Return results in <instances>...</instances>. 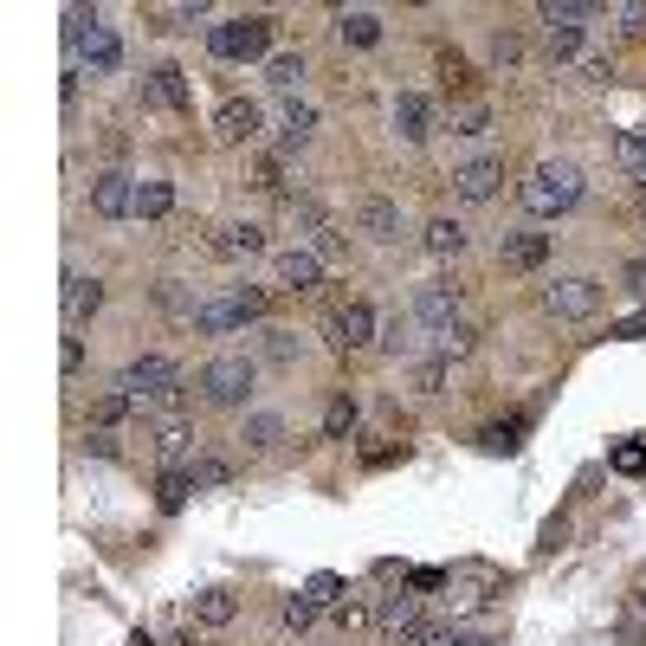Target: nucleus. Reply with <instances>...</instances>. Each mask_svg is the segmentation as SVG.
<instances>
[{
	"mask_svg": "<svg viewBox=\"0 0 646 646\" xmlns=\"http://www.w3.org/2000/svg\"><path fill=\"white\" fill-rule=\"evenodd\" d=\"M517 201H524V214H537V220H563L582 201V168L575 162H537L530 181L517 188Z\"/></svg>",
	"mask_w": 646,
	"mask_h": 646,
	"instance_id": "nucleus-1",
	"label": "nucleus"
},
{
	"mask_svg": "<svg viewBox=\"0 0 646 646\" xmlns=\"http://www.w3.org/2000/svg\"><path fill=\"white\" fill-rule=\"evenodd\" d=\"M208 52L226 59V66H259V59H272V20H266V13L220 20V26H208Z\"/></svg>",
	"mask_w": 646,
	"mask_h": 646,
	"instance_id": "nucleus-2",
	"label": "nucleus"
},
{
	"mask_svg": "<svg viewBox=\"0 0 646 646\" xmlns=\"http://www.w3.org/2000/svg\"><path fill=\"white\" fill-rule=\"evenodd\" d=\"M252 381H259V368H252L246 356H214L208 368H201V375H195L201 401H208V408H226V414H233V408H246Z\"/></svg>",
	"mask_w": 646,
	"mask_h": 646,
	"instance_id": "nucleus-3",
	"label": "nucleus"
},
{
	"mask_svg": "<svg viewBox=\"0 0 646 646\" xmlns=\"http://www.w3.org/2000/svg\"><path fill=\"white\" fill-rule=\"evenodd\" d=\"M117 395H130L137 408H149V401H175V395H181V368H175L168 356H137V362H124Z\"/></svg>",
	"mask_w": 646,
	"mask_h": 646,
	"instance_id": "nucleus-4",
	"label": "nucleus"
},
{
	"mask_svg": "<svg viewBox=\"0 0 646 646\" xmlns=\"http://www.w3.org/2000/svg\"><path fill=\"white\" fill-rule=\"evenodd\" d=\"M588 13H595V7H575V0H563V7L550 0V7H543V52H550L556 66H569L575 52H582V20H588Z\"/></svg>",
	"mask_w": 646,
	"mask_h": 646,
	"instance_id": "nucleus-5",
	"label": "nucleus"
},
{
	"mask_svg": "<svg viewBox=\"0 0 646 646\" xmlns=\"http://www.w3.org/2000/svg\"><path fill=\"white\" fill-rule=\"evenodd\" d=\"M137 188H143V181H137L130 168H104V175H91V208L104 220H130L137 214Z\"/></svg>",
	"mask_w": 646,
	"mask_h": 646,
	"instance_id": "nucleus-6",
	"label": "nucleus"
},
{
	"mask_svg": "<svg viewBox=\"0 0 646 646\" xmlns=\"http://www.w3.org/2000/svg\"><path fill=\"white\" fill-rule=\"evenodd\" d=\"M543 310L563 317V324H582V317L601 310V285L595 279H556V285L543 291Z\"/></svg>",
	"mask_w": 646,
	"mask_h": 646,
	"instance_id": "nucleus-7",
	"label": "nucleus"
},
{
	"mask_svg": "<svg viewBox=\"0 0 646 646\" xmlns=\"http://www.w3.org/2000/svg\"><path fill=\"white\" fill-rule=\"evenodd\" d=\"M324 337H330V350H368L375 343V310L368 304H343L337 317H324Z\"/></svg>",
	"mask_w": 646,
	"mask_h": 646,
	"instance_id": "nucleus-8",
	"label": "nucleus"
},
{
	"mask_svg": "<svg viewBox=\"0 0 646 646\" xmlns=\"http://www.w3.org/2000/svg\"><path fill=\"white\" fill-rule=\"evenodd\" d=\"M272 279H279V291H291V297H297V291H317L324 285V259H317L310 246H291V252L272 259Z\"/></svg>",
	"mask_w": 646,
	"mask_h": 646,
	"instance_id": "nucleus-9",
	"label": "nucleus"
},
{
	"mask_svg": "<svg viewBox=\"0 0 646 646\" xmlns=\"http://www.w3.org/2000/svg\"><path fill=\"white\" fill-rule=\"evenodd\" d=\"M208 252H220V259H259V252H266V226H252V220H226V226H214Z\"/></svg>",
	"mask_w": 646,
	"mask_h": 646,
	"instance_id": "nucleus-10",
	"label": "nucleus"
},
{
	"mask_svg": "<svg viewBox=\"0 0 646 646\" xmlns=\"http://www.w3.org/2000/svg\"><path fill=\"white\" fill-rule=\"evenodd\" d=\"M498 181H504V162H492V155H479V162H466V168L453 175V195L479 208V201H492V195H498Z\"/></svg>",
	"mask_w": 646,
	"mask_h": 646,
	"instance_id": "nucleus-11",
	"label": "nucleus"
},
{
	"mask_svg": "<svg viewBox=\"0 0 646 646\" xmlns=\"http://www.w3.org/2000/svg\"><path fill=\"white\" fill-rule=\"evenodd\" d=\"M143 104H155V110H188V104H195L188 72H181V66H155L149 84H143Z\"/></svg>",
	"mask_w": 646,
	"mask_h": 646,
	"instance_id": "nucleus-12",
	"label": "nucleus"
},
{
	"mask_svg": "<svg viewBox=\"0 0 646 646\" xmlns=\"http://www.w3.org/2000/svg\"><path fill=\"white\" fill-rule=\"evenodd\" d=\"M550 259V233H504L498 239V266L504 272H537Z\"/></svg>",
	"mask_w": 646,
	"mask_h": 646,
	"instance_id": "nucleus-13",
	"label": "nucleus"
},
{
	"mask_svg": "<svg viewBox=\"0 0 646 646\" xmlns=\"http://www.w3.org/2000/svg\"><path fill=\"white\" fill-rule=\"evenodd\" d=\"M149 439H155V453H162L168 466H188L195 427H188V414H155V421H149Z\"/></svg>",
	"mask_w": 646,
	"mask_h": 646,
	"instance_id": "nucleus-14",
	"label": "nucleus"
},
{
	"mask_svg": "<svg viewBox=\"0 0 646 646\" xmlns=\"http://www.w3.org/2000/svg\"><path fill=\"white\" fill-rule=\"evenodd\" d=\"M453 310H459V285H421V297H414V324H421L427 337H439V330L453 324Z\"/></svg>",
	"mask_w": 646,
	"mask_h": 646,
	"instance_id": "nucleus-15",
	"label": "nucleus"
},
{
	"mask_svg": "<svg viewBox=\"0 0 646 646\" xmlns=\"http://www.w3.org/2000/svg\"><path fill=\"white\" fill-rule=\"evenodd\" d=\"M259 124H266V117H259V104H252V97H226V104L214 110V130L226 137V143H252V137H259Z\"/></svg>",
	"mask_w": 646,
	"mask_h": 646,
	"instance_id": "nucleus-16",
	"label": "nucleus"
},
{
	"mask_svg": "<svg viewBox=\"0 0 646 646\" xmlns=\"http://www.w3.org/2000/svg\"><path fill=\"white\" fill-rule=\"evenodd\" d=\"M395 137H401V143H427L433 137V104L421 91H401V97H395Z\"/></svg>",
	"mask_w": 646,
	"mask_h": 646,
	"instance_id": "nucleus-17",
	"label": "nucleus"
},
{
	"mask_svg": "<svg viewBox=\"0 0 646 646\" xmlns=\"http://www.w3.org/2000/svg\"><path fill=\"white\" fill-rule=\"evenodd\" d=\"M239 324H252V317H246V304L226 291V297H208V304H201V317H195V337H233Z\"/></svg>",
	"mask_w": 646,
	"mask_h": 646,
	"instance_id": "nucleus-18",
	"label": "nucleus"
},
{
	"mask_svg": "<svg viewBox=\"0 0 646 646\" xmlns=\"http://www.w3.org/2000/svg\"><path fill=\"white\" fill-rule=\"evenodd\" d=\"M356 226L375 239V246H395V239H401V208L381 201V195H368V201L356 208Z\"/></svg>",
	"mask_w": 646,
	"mask_h": 646,
	"instance_id": "nucleus-19",
	"label": "nucleus"
},
{
	"mask_svg": "<svg viewBox=\"0 0 646 646\" xmlns=\"http://www.w3.org/2000/svg\"><path fill=\"white\" fill-rule=\"evenodd\" d=\"M375 627H381L388 641L401 646L408 634H414V627H421V601H414V595H388V601L375 608Z\"/></svg>",
	"mask_w": 646,
	"mask_h": 646,
	"instance_id": "nucleus-20",
	"label": "nucleus"
},
{
	"mask_svg": "<svg viewBox=\"0 0 646 646\" xmlns=\"http://www.w3.org/2000/svg\"><path fill=\"white\" fill-rule=\"evenodd\" d=\"M104 310V279H84V272H66V324H84Z\"/></svg>",
	"mask_w": 646,
	"mask_h": 646,
	"instance_id": "nucleus-21",
	"label": "nucleus"
},
{
	"mask_svg": "<svg viewBox=\"0 0 646 646\" xmlns=\"http://www.w3.org/2000/svg\"><path fill=\"white\" fill-rule=\"evenodd\" d=\"M297 214L310 220V252H317V259H343V252H350V233L324 214V208H310V201H304Z\"/></svg>",
	"mask_w": 646,
	"mask_h": 646,
	"instance_id": "nucleus-22",
	"label": "nucleus"
},
{
	"mask_svg": "<svg viewBox=\"0 0 646 646\" xmlns=\"http://www.w3.org/2000/svg\"><path fill=\"white\" fill-rule=\"evenodd\" d=\"M78 66H91V72H117V66H124V39H117V26H97V33L78 46Z\"/></svg>",
	"mask_w": 646,
	"mask_h": 646,
	"instance_id": "nucleus-23",
	"label": "nucleus"
},
{
	"mask_svg": "<svg viewBox=\"0 0 646 646\" xmlns=\"http://www.w3.org/2000/svg\"><path fill=\"white\" fill-rule=\"evenodd\" d=\"M188 614H195L201 627H233V614H239V595H226V588H201Z\"/></svg>",
	"mask_w": 646,
	"mask_h": 646,
	"instance_id": "nucleus-24",
	"label": "nucleus"
},
{
	"mask_svg": "<svg viewBox=\"0 0 646 646\" xmlns=\"http://www.w3.org/2000/svg\"><path fill=\"white\" fill-rule=\"evenodd\" d=\"M337 39H343V46H375V39H381V20H375L368 7H343V13H337Z\"/></svg>",
	"mask_w": 646,
	"mask_h": 646,
	"instance_id": "nucleus-25",
	"label": "nucleus"
},
{
	"mask_svg": "<svg viewBox=\"0 0 646 646\" xmlns=\"http://www.w3.org/2000/svg\"><path fill=\"white\" fill-rule=\"evenodd\" d=\"M421 246H427L433 259H459V252H466V226H459V220H427V233H421Z\"/></svg>",
	"mask_w": 646,
	"mask_h": 646,
	"instance_id": "nucleus-26",
	"label": "nucleus"
},
{
	"mask_svg": "<svg viewBox=\"0 0 646 646\" xmlns=\"http://www.w3.org/2000/svg\"><path fill=\"white\" fill-rule=\"evenodd\" d=\"M279 124H285V137H279V143H285V149H304V143H310V130H317V110H310L304 97H285Z\"/></svg>",
	"mask_w": 646,
	"mask_h": 646,
	"instance_id": "nucleus-27",
	"label": "nucleus"
},
{
	"mask_svg": "<svg viewBox=\"0 0 646 646\" xmlns=\"http://www.w3.org/2000/svg\"><path fill=\"white\" fill-rule=\"evenodd\" d=\"M524 433H530V414H510V421L479 427V446H485V453H517V446H524Z\"/></svg>",
	"mask_w": 646,
	"mask_h": 646,
	"instance_id": "nucleus-28",
	"label": "nucleus"
},
{
	"mask_svg": "<svg viewBox=\"0 0 646 646\" xmlns=\"http://www.w3.org/2000/svg\"><path fill=\"white\" fill-rule=\"evenodd\" d=\"M356 395H330V408H324V439H356Z\"/></svg>",
	"mask_w": 646,
	"mask_h": 646,
	"instance_id": "nucleus-29",
	"label": "nucleus"
},
{
	"mask_svg": "<svg viewBox=\"0 0 646 646\" xmlns=\"http://www.w3.org/2000/svg\"><path fill=\"white\" fill-rule=\"evenodd\" d=\"M137 214H143V220H168V214H175V181L149 175L143 188H137Z\"/></svg>",
	"mask_w": 646,
	"mask_h": 646,
	"instance_id": "nucleus-30",
	"label": "nucleus"
},
{
	"mask_svg": "<svg viewBox=\"0 0 646 646\" xmlns=\"http://www.w3.org/2000/svg\"><path fill=\"white\" fill-rule=\"evenodd\" d=\"M472 350H479V330H472V324H446V330L433 337V356L439 362H459V356H472Z\"/></svg>",
	"mask_w": 646,
	"mask_h": 646,
	"instance_id": "nucleus-31",
	"label": "nucleus"
},
{
	"mask_svg": "<svg viewBox=\"0 0 646 646\" xmlns=\"http://www.w3.org/2000/svg\"><path fill=\"white\" fill-rule=\"evenodd\" d=\"M239 439H246V453H272V446L285 439V421H279V414H246V433H239Z\"/></svg>",
	"mask_w": 646,
	"mask_h": 646,
	"instance_id": "nucleus-32",
	"label": "nucleus"
},
{
	"mask_svg": "<svg viewBox=\"0 0 646 646\" xmlns=\"http://www.w3.org/2000/svg\"><path fill=\"white\" fill-rule=\"evenodd\" d=\"M130 414H137V401H130V395H117V388H110V395H104V401H91V427H124V421H130Z\"/></svg>",
	"mask_w": 646,
	"mask_h": 646,
	"instance_id": "nucleus-33",
	"label": "nucleus"
},
{
	"mask_svg": "<svg viewBox=\"0 0 646 646\" xmlns=\"http://www.w3.org/2000/svg\"><path fill=\"white\" fill-rule=\"evenodd\" d=\"M155 304H162L168 317H181L188 330H195V317H201V297H188V291L175 285V279H168V285H155Z\"/></svg>",
	"mask_w": 646,
	"mask_h": 646,
	"instance_id": "nucleus-34",
	"label": "nucleus"
},
{
	"mask_svg": "<svg viewBox=\"0 0 646 646\" xmlns=\"http://www.w3.org/2000/svg\"><path fill=\"white\" fill-rule=\"evenodd\" d=\"M188 492H195V472H188V466H168V472H162V485H155L162 510H181V504H188Z\"/></svg>",
	"mask_w": 646,
	"mask_h": 646,
	"instance_id": "nucleus-35",
	"label": "nucleus"
},
{
	"mask_svg": "<svg viewBox=\"0 0 646 646\" xmlns=\"http://www.w3.org/2000/svg\"><path fill=\"white\" fill-rule=\"evenodd\" d=\"M297 78H304V52H272V59H266V84H272V91H285L291 97Z\"/></svg>",
	"mask_w": 646,
	"mask_h": 646,
	"instance_id": "nucleus-36",
	"label": "nucleus"
},
{
	"mask_svg": "<svg viewBox=\"0 0 646 646\" xmlns=\"http://www.w3.org/2000/svg\"><path fill=\"white\" fill-rule=\"evenodd\" d=\"M188 472H195V492H214V485H233V466H226V459H214V453L188 459Z\"/></svg>",
	"mask_w": 646,
	"mask_h": 646,
	"instance_id": "nucleus-37",
	"label": "nucleus"
},
{
	"mask_svg": "<svg viewBox=\"0 0 646 646\" xmlns=\"http://www.w3.org/2000/svg\"><path fill=\"white\" fill-rule=\"evenodd\" d=\"M414 343H421V324H414V317H388V324H381V350H388V356H401V350H414Z\"/></svg>",
	"mask_w": 646,
	"mask_h": 646,
	"instance_id": "nucleus-38",
	"label": "nucleus"
},
{
	"mask_svg": "<svg viewBox=\"0 0 646 646\" xmlns=\"http://www.w3.org/2000/svg\"><path fill=\"white\" fill-rule=\"evenodd\" d=\"M408 388H414V395H439V388H446V362H439V356L414 362V375H408Z\"/></svg>",
	"mask_w": 646,
	"mask_h": 646,
	"instance_id": "nucleus-39",
	"label": "nucleus"
},
{
	"mask_svg": "<svg viewBox=\"0 0 646 646\" xmlns=\"http://www.w3.org/2000/svg\"><path fill=\"white\" fill-rule=\"evenodd\" d=\"M614 162H621L634 181H646V137H621V143H614Z\"/></svg>",
	"mask_w": 646,
	"mask_h": 646,
	"instance_id": "nucleus-40",
	"label": "nucleus"
},
{
	"mask_svg": "<svg viewBox=\"0 0 646 646\" xmlns=\"http://www.w3.org/2000/svg\"><path fill=\"white\" fill-rule=\"evenodd\" d=\"M266 362H272V368H291V362H297V337H291V330H266Z\"/></svg>",
	"mask_w": 646,
	"mask_h": 646,
	"instance_id": "nucleus-41",
	"label": "nucleus"
},
{
	"mask_svg": "<svg viewBox=\"0 0 646 646\" xmlns=\"http://www.w3.org/2000/svg\"><path fill=\"white\" fill-rule=\"evenodd\" d=\"M330 621H337V627H343V634H356V627H368V621H375V614H368V608H362V601H350V595H343V601H337V608H330Z\"/></svg>",
	"mask_w": 646,
	"mask_h": 646,
	"instance_id": "nucleus-42",
	"label": "nucleus"
},
{
	"mask_svg": "<svg viewBox=\"0 0 646 646\" xmlns=\"http://www.w3.org/2000/svg\"><path fill=\"white\" fill-rule=\"evenodd\" d=\"M492 66H504V72L524 66V39L517 33H492Z\"/></svg>",
	"mask_w": 646,
	"mask_h": 646,
	"instance_id": "nucleus-43",
	"label": "nucleus"
},
{
	"mask_svg": "<svg viewBox=\"0 0 646 646\" xmlns=\"http://www.w3.org/2000/svg\"><path fill=\"white\" fill-rule=\"evenodd\" d=\"M439 84H446V91H466V84H472V66H466L459 52H439Z\"/></svg>",
	"mask_w": 646,
	"mask_h": 646,
	"instance_id": "nucleus-44",
	"label": "nucleus"
},
{
	"mask_svg": "<svg viewBox=\"0 0 646 646\" xmlns=\"http://www.w3.org/2000/svg\"><path fill=\"white\" fill-rule=\"evenodd\" d=\"M304 595H310L317 608H337V601H343V582H337V575H310V582H304Z\"/></svg>",
	"mask_w": 646,
	"mask_h": 646,
	"instance_id": "nucleus-45",
	"label": "nucleus"
},
{
	"mask_svg": "<svg viewBox=\"0 0 646 646\" xmlns=\"http://www.w3.org/2000/svg\"><path fill=\"white\" fill-rule=\"evenodd\" d=\"M310 621H317V601H310V595H291V601H285V627H291V634H304Z\"/></svg>",
	"mask_w": 646,
	"mask_h": 646,
	"instance_id": "nucleus-46",
	"label": "nucleus"
},
{
	"mask_svg": "<svg viewBox=\"0 0 646 646\" xmlns=\"http://www.w3.org/2000/svg\"><path fill=\"white\" fill-rule=\"evenodd\" d=\"M485 130H492V110H485V104H472V110L453 124V137H485Z\"/></svg>",
	"mask_w": 646,
	"mask_h": 646,
	"instance_id": "nucleus-47",
	"label": "nucleus"
},
{
	"mask_svg": "<svg viewBox=\"0 0 646 646\" xmlns=\"http://www.w3.org/2000/svg\"><path fill=\"white\" fill-rule=\"evenodd\" d=\"M453 641H459L453 627H427V621H421V627H414V634H408L401 646H453Z\"/></svg>",
	"mask_w": 646,
	"mask_h": 646,
	"instance_id": "nucleus-48",
	"label": "nucleus"
},
{
	"mask_svg": "<svg viewBox=\"0 0 646 646\" xmlns=\"http://www.w3.org/2000/svg\"><path fill=\"white\" fill-rule=\"evenodd\" d=\"M259 188H266V195H285V168H279V155L259 162Z\"/></svg>",
	"mask_w": 646,
	"mask_h": 646,
	"instance_id": "nucleus-49",
	"label": "nucleus"
},
{
	"mask_svg": "<svg viewBox=\"0 0 646 646\" xmlns=\"http://www.w3.org/2000/svg\"><path fill=\"white\" fill-rule=\"evenodd\" d=\"M84 453H97V459H117V439H110L104 427H91V433H84Z\"/></svg>",
	"mask_w": 646,
	"mask_h": 646,
	"instance_id": "nucleus-50",
	"label": "nucleus"
},
{
	"mask_svg": "<svg viewBox=\"0 0 646 646\" xmlns=\"http://www.w3.org/2000/svg\"><path fill=\"white\" fill-rule=\"evenodd\" d=\"M621 285L634 291V297H646V259H627V266H621Z\"/></svg>",
	"mask_w": 646,
	"mask_h": 646,
	"instance_id": "nucleus-51",
	"label": "nucleus"
},
{
	"mask_svg": "<svg viewBox=\"0 0 646 646\" xmlns=\"http://www.w3.org/2000/svg\"><path fill=\"white\" fill-rule=\"evenodd\" d=\"M233 297H239V304H246V317H252V324H259V317H266V291H259V285H239V291H233Z\"/></svg>",
	"mask_w": 646,
	"mask_h": 646,
	"instance_id": "nucleus-52",
	"label": "nucleus"
},
{
	"mask_svg": "<svg viewBox=\"0 0 646 646\" xmlns=\"http://www.w3.org/2000/svg\"><path fill=\"white\" fill-rule=\"evenodd\" d=\"M646 466V446H614V472H641Z\"/></svg>",
	"mask_w": 646,
	"mask_h": 646,
	"instance_id": "nucleus-53",
	"label": "nucleus"
},
{
	"mask_svg": "<svg viewBox=\"0 0 646 646\" xmlns=\"http://www.w3.org/2000/svg\"><path fill=\"white\" fill-rule=\"evenodd\" d=\"M59 368H66V375H78V368H84V343H78V337H66V350H59Z\"/></svg>",
	"mask_w": 646,
	"mask_h": 646,
	"instance_id": "nucleus-54",
	"label": "nucleus"
},
{
	"mask_svg": "<svg viewBox=\"0 0 646 646\" xmlns=\"http://www.w3.org/2000/svg\"><path fill=\"white\" fill-rule=\"evenodd\" d=\"M614 337H646V310H641V317H627V324H621Z\"/></svg>",
	"mask_w": 646,
	"mask_h": 646,
	"instance_id": "nucleus-55",
	"label": "nucleus"
},
{
	"mask_svg": "<svg viewBox=\"0 0 646 646\" xmlns=\"http://www.w3.org/2000/svg\"><path fill=\"white\" fill-rule=\"evenodd\" d=\"M453 646H498V641H485V634H459Z\"/></svg>",
	"mask_w": 646,
	"mask_h": 646,
	"instance_id": "nucleus-56",
	"label": "nucleus"
},
{
	"mask_svg": "<svg viewBox=\"0 0 646 646\" xmlns=\"http://www.w3.org/2000/svg\"><path fill=\"white\" fill-rule=\"evenodd\" d=\"M130 646H162V641H155V634H143V627H137V634H130Z\"/></svg>",
	"mask_w": 646,
	"mask_h": 646,
	"instance_id": "nucleus-57",
	"label": "nucleus"
},
{
	"mask_svg": "<svg viewBox=\"0 0 646 646\" xmlns=\"http://www.w3.org/2000/svg\"><path fill=\"white\" fill-rule=\"evenodd\" d=\"M641 188H646V181H641Z\"/></svg>",
	"mask_w": 646,
	"mask_h": 646,
	"instance_id": "nucleus-58",
	"label": "nucleus"
}]
</instances>
